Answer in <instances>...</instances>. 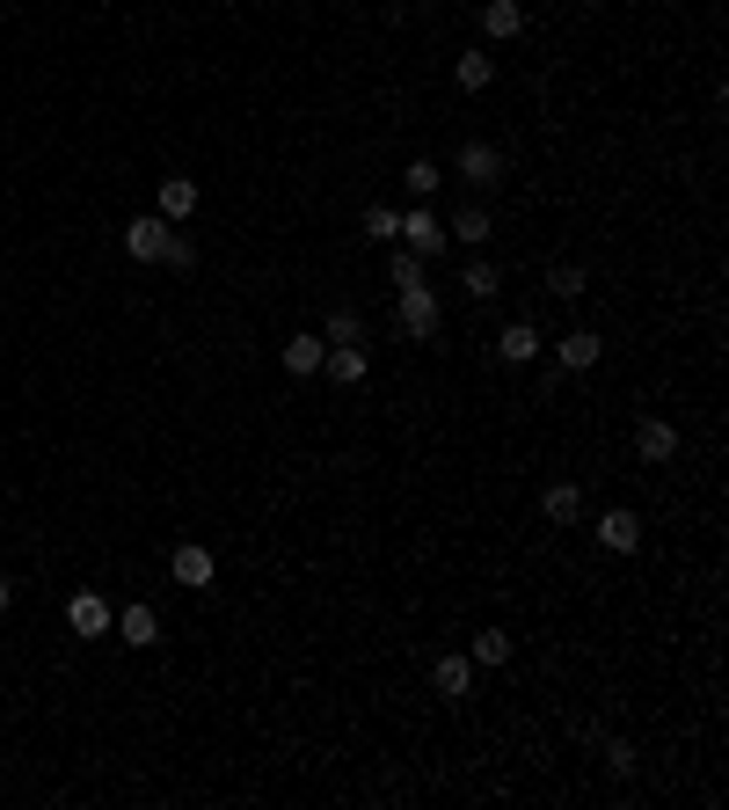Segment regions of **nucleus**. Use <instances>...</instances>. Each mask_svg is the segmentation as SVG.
Here are the masks:
<instances>
[{
	"label": "nucleus",
	"instance_id": "obj_21",
	"mask_svg": "<svg viewBox=\"0 0 729 810\" xmlns=\"http://www.w3.org/2000/svg\"><path fill=\"white\" fill-rule=\"evenodd\" d=\"M387 278H394V293L423 285V256H417V248H401V242H394V256H387Z\"/></svg>",
	"mask_w": 729,
	"mask_h": 810
},
{
	"label": "nucleus",
	"instance_id": "obj_3",
	"mask_svg": "<svg viewBox=\"0 0 729 810\" xmlns=\"http://www.w3.org/2000/svg\"><path fill=\"white\" fill-rule=\"evenodd\" d=\"M110 621H117V614H110L103 592H73V599H66V628L88 635V643H95V635H110Z\"/></svg>",
	"mask_w": 729,
	"mask_h": 810
},
{
	"label": "nucleus",
	"instance_id": "obj_18",
	"mask_svg": "<svg viewBox=\"0 0 729 810\" xmlns=\"http://www.w3.org/2000/svg\"><path fill=\"white\" fill-rule=\"evenodd\" d=\"M445 234H452V242H468V248H482V242H489V212H482V205H460Z\"/></svg>",
	"mask_w": 729,
	"mask_h": 810
},
{
	"label": "nucleus",
	"instance_id": "obj_11",
	"mask_svg": "<svg viewBox=\"0 0 729 810\" xmlns=\"http://www.w3.org/2000/svg\"><path fill=\"white\" fill-rule=\"evenodd\" d=\"M191 212H197V183L191 176H161V219L175 227V219H191Z\"/></svg>",
	"mask_w": 729,
	"mask_h": 810
},
{
	"label": "nucleus",
	"instance_id": "obj_16",
	"mask_svg": "<svg viewBox=\"0 0 729 810\" xmlns=\"http://www.w3.org/2000/svg\"><path fill=\"white\" fill-rule=\"evenodd\" d=\"M482 30L489 37H518L525 30V8H518V0H489V8H482Z\"/></svg>",
	"mask_w": 729,
	"mask_h": 810
},
{
	"label": "nucleus",
	"instance_id": "obj_7",
	"mask_svg": "<svg viewBox=\"0 0 729 810\" xmlns=\"http://www.w3.org/2000/svg\"><path fill=\"white\" fill-rule=\"evenodd\" d=\"M431 687L445 694V701H468V687H474V657H460V650L438 657V665H431Z\"/></svg>",
	"mask_w": 729,
	"mask_h": 810
},
{
	"label": "nucleus",
	"instance_id": "obj_17",
	"mask_svg": "<svg viewBox=\"0 0 729 810\" xmlns=\"http://www.w3.org/2000/svg\"><path fill=\"white\" fill-rule=\"evenodd\" d=\"M401 183H409V197H417V205H431L438 183H445V168H438V161H409V168H401Z\"/></svg>",
	"mask_w": 729,
	"mask_h": 810
},
{
	"label": "nucleus",
	"instance_id": "obj_9",
	"mask_svg": "<svg viewBox=\"0 0 729 810\" xmlns=\"http://www.w3.org/2000/svg\"><path fill=\"white\" fill-rule=\"evenodd\" d=\"M598 541H606L613 555H635V547H643V519H635V511H606V519H598Z\"/></svg>",
	"mask_w": 729,
	"mask_h": 810
},
{
	"label": "nucleus",
	"instance_id": "obj_5",
	"mask_svg": "<svg viewBox=\"0 0 729 810\" xmlns=\"http://www.w3.org/2000/svg\"><path fill=\"white\" fill-rule=\"evenodd\" d=\"M401 336H438V293L431 285H409V293H401Z\"/></svg>",
	"mask_w": 729,
	"mask_h": 810
},
{
	"label": "nucleus",
	"instance_id": "obj_6",
	"mask_svg": "<svg viewBox=\"0 0 729 810\" xmlns=\"http://www.w3.org/2000/svg\"><path fill=\"white\" fill-rule=\"evenodd\" d=\"M635 453H643L649 468H664V460H678V431L664 417H643L635 423Z\"/></svg>",
	"mask_w": 729,
	"mask_h": 810
},
{
	"label": "nucleus",
	"instance_id": "obj_13",
	"mask_svg": "<svg viewBox=\"0 0 729 810\" xmlns=\"http://www.w3.org/2000/svg\"><path fill=\"white\" fill-rule=\"evenodd\" d=\"M540 511H547L555 526H576V519H584V490H576V482H555V490L540 496Z\"/></svg>",
	"mask_w": 729,
	"mask_h": 810
},
{
	"label": "nucleus",
	"instance_id": "obj_2",
	"mask_svg": "<svg viewBox=\"0 0 729 810\" xmlns=\"http://www.w3.org/2000/svg\"><path fill=\"white\" fill-rule=\"evenodd\" d=\"M124 248H132L140 264H168V256H175V234H168V219H161V212H146V219H132V227H124Z\"/></svg>",
	"mask_w": 729,
	"mask_h": 810
},
{
	"label": "nucleus",
	"instance_id": "obj_25",
	"mask_svg": "<svg viewBox=\"0 0 729 810\" xmlns=\"http://www.w3.org/2000/svg\"><path fill=\"white\" fill-rule=\"evenodd\" d=\"M460 293H468V300H489V293H496V264H468L460 270Z\"/></svg>",
	"mask_w": 729,
	"mask_h": 810
},
{
	"label": "nucleus",
	"instance_id": "obj_12",
	"mask_svg": "<svg viewBox=\"0 0 729 810\" xmlns=\"http://www.w3.org/2000/svg\"><path fill=\"white\" fill-rule=\"evenodd\" d=\"M168 577H175V584H212V555H205L197 541H183V547L168 555Z\"/></svg>",
	"mask_w": 729,
	"mask_h": 810
},
{
	"label": "nucleus",
	"instance_id": "obj_1",
	"mask_svg": "<svg viewBox=\"0 0 729 810\" xmlns=\"http://www.w3.org/2000/svg\"><path fill=\"white\" fill-rule=\"evenodd\" d=\"M401 248H417L423 264H431V256L452 248V234H445V219H438L431 205H417V212H401Z\"/></svg>",
	"mask_w": 729,
	"mask_h": 810
},
{
	"label": "nucleus",
	"instance_id": "obj_23",
	"mask_svg": "<svg viewBox=\"0 0 729 810\" xmlns=\"http://www.w3.org/2000/svg\"><path fill=\"white\" fill-rule=\"evenodd\" d=\"M468 657H474V665H511V635H504V628H482Z\"/></svg>",
	"mask_w": 729,
	"mask_h": 810
},
{
	"label": "nucleus",
	"instance_id": "obj_22",
	"mask_svg": "<svg viewBox=\"0 0 729 810\" xmlns=\"http://www.w3.org/2000/svg\"><path fill=\"white\" fill-rule=\"evenodd\" d=\"M321 344H364V315L358 307H336L329 329H321Z\"/></svg>",
	"mask_w": 729,
	"mask_h": 810
},
{
	"label": "nucleus",
	"instance_id": "obj_27",
	"mask_svg": "<svg viewBox=\"0 0 729 810\" xmlns=\"http://www.w3.org/2000/svg\"><path fill=\"white\" fill-rule=\"evenodd\" d=\"M0 614H8V584H0Z\"/></svg>",
	"mask_w": 729,
	"mask_h": 810
},
{
	"label": "nucleus",
	"instance_id": "obj_24",
	"mask_svg": "<svg viewBox=\"0 0 729 810\" xmlns=\"http://www.w3.org/2000/svg\"><path fill=\"white\" fill-rule=\"evenodd\" d=\"M364 242H387V248H394L401 242V219L387 205H372V212H364Z\"/></svg>",
	"mask_w": 729,
	"mask_h": 810
},
{
	"label": "nucleus",
	"instance_id": "obj_10",
	"mask_svg": "<svg viewBox=\"0 0 729 810\" xmlns=\"http://www.w3.org/2000/svg\"><path fill=\"white\" fill-rule=\"evenodd\" d=\"M110 628H117L124 643H132V650H146V643H161V621H154V606H124V614L110 621Z\"/></svg>",
	"mask_w": 729,
	"mask_h": 810
},
{
	"label": "nucleus",
	"instance_id": "obj_20",
	"mask_svg": "<svg viewBox=\"0 0 729 810\" xmlns=\"http://www.w3.org/2000/svg\"><path fill=\"white\" fill-rule=\"evenodd\" d=\"M321 351H329L321 336H292L285 344V372H321Z\"/></svg>",
	"mask_w": 729,
	"mask_h": 810
},
{
	"label": "nucleus",
	"instance_id": "obj_8",
	"mask_svg": "<svg viewBox=\"0 0 729 810\" xmlns=\"http://www.w3.org/2000/svg\"><path fill=\"white\" fill-rule=\"evenodd\" d=\"M555 358H562V372H591L598 358H606V344H598L591 329H569V336L555 344Z\"/></svg>",
	"mask_w": 729,
	"mask_h": 810
},
{
	"label": "nucleus",
	"instance_id": "obj_14",
	"mask_svg": "<svg viewBox=\"0 0 729 810\" xmlns=\"http://www.w3.org/2000/svg\"><path fill=\"white\" fill-rule=\"evenodd\" d=\"M496 351H504V366H533V358H540V329H533V321H511Z\"/></svg>",
	"mask_w": 729,
	"mask_h": 810
},
{
	"label": "nucleus",
	"instance_id": "obj_15",
	"mask_svg": "<svg viewBox=\"0 0 729 810\" xmlns=\"http://www.w3.org/2000/svg\"><path fill=\"white\" fill-rule=\"evenodd\" d=\"M452 81H460L468 95H482L489 81H496V66H489V52H460V59H452Z\"/></svg>",
	"mask_w": 729,
	"mask_h": 810
},
{
	"label": "nucleus",
	"instance_id": "obj_19",
	"mask_svg": "<svg viewBox=\"0 0 729 810\" xmlns=\"http://www.w3.org/2000/svg\"><path fill=\"white\" fill-rule=\"evenodd\" d=\"M321 366H329L343 388H350V380H364V351H358V344H329V351H321Z\"/></svg>",
	"mask_w": 729,
	"mask_h": 810
},
{
	"label": "nucleus",
	"instance_id": "obj_26",
	"mask_svg": "<svg viewBox=\"0 0 729 810\" xmlns=\"http://www.w3.org/2000/svg\"><path fill=\"white\" fill-rule=\"evenodd\" d=\"M547 293H562V300H576V293H584V270H555V278H547Z\"/></svg>",
	"mask_w": 729,
	"mask_h": 810
},
{
	"label": "nucleus",
	"instance_id": "obj_4",
	"mask_svg": "<svg viewBox=\"0 0 729 810\" xmlns=\"http://www.w3.org/2000/svg\"><path fill=\"white\" fill-rule=\"evenodd\" d=\"M452 168H460V183H474V191H489V183H504V154H496L489 140L460 146V161H452Z\"/></svg>",
	"mask_w": 729,
	"mask_h": 810
}]
</instances>
